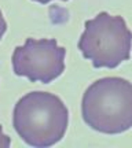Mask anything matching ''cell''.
Returning a JSON list of instances; mask_svg holds the SVG:
<instances>
[{"mask_svg": "<svg viewBox=\"0 0 132 148\" xmlns=\"http://www.w3.org/2000/svg\"><path fill=\"white\" fill-rule=\"evenodd\" d=\"M65 55L66 49L54 38H26L14 49L12 69L32 82L50 84L65 71Z\"/></svg>", "mask_w": 132, "mask_h": 148, "instance_id": "obj_4", "label": "cell"}, {"mask_svg": "<svg viewBox=\"0 0 132 148\" xmlns=\"http://www.w3.org/2000/svg\"><path fill=\"white\" fill-rule=\"evenodd\" d=\"M69 111L65 103L50 92H29L17 101L12 125L18 136L32 147H51L68 130Z\"/></svg>", "mask_w": 132, "mask_h": 148, "instance_id": "obj_1", "label": "cell"}, {"mask_svg": "<svg viewBox=\"0 0 132 148\" xmlns=\"http://www.w3.org/2000/svg\"><path fill=\"white\" fill-rule=\"evenodd\" d=\"M11 145V138L3 133V127L0 125V148H8Z\"/></svg>", "mask_w": 132, "mask_h": 148, "instance_id": "obj_5", "label": "cell"}, {"mask_svg": "<svg viewBox=\"0 0 132 148\" xmlns=\"http://www.w3.org/2000/svg\"><path fill=\"white\" fill-rule=\"evenodd\" d=\"M6 30H7V22H6L4 16H3V12H1V10H0V40L3 38Z\"/></svg>", "mask_w": 132, "mask_h": 148, "instance_id": "obj_6", "label": "cell"}, {"mask_svg": "<svg viewBox=\"0 0 132 148\" xmlns=\"http://www.w3.org/2000/svg\"><path fill=\"white\" fill-rule=\"evenodd\" d=\"M79 49L96 69H116L131 56L132 33L125 19L102 11L85 21Z\"/></svg>", "mask_w": 132, "mask_h": 148, "instance_id": "obj_3", "label": "cell"}, {"mask_svg": "<svg viewBox=\"0 0 132 148\" xmlns=\"http://www.w3.org/2000/svg\"><path fill=\"white\" fill-rule=\"evenodd\" d=\"M84 122L96 132L118 134L132 127V82L103 77L85 89L81 100Z\"/></svg>", "mask_w": 132, "mask_h": 148, "instance_id": "obj_2", "label": "cell"}, {"mask_svg": "<svg viewBox=\"0 0 132 148\" xmlns=\"http://www.w3.org/2000/svg\"><path fill=\"white\" fill-rule=\"evenodd\" d=\"M32 1H36V3H40V4H47L53 0H32ZM62 1H68V0H62Z\"/></svg>", "mask_w": 132, "mask_h": 148, "instance_id": "obj_7", "label": "cell"}]
</instances>
